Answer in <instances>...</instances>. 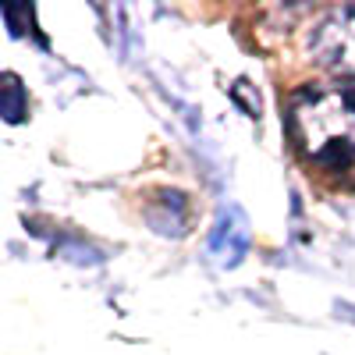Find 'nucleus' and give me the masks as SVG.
I'll use <instances>...</instances> for the list:
<instances>
[{
    "instance_id": "3",
    "label": "nucleus",
    "mask_w": 355,
    "mask_h": 355,
    "mask_svg": "<svg viewBox=\"0 0 355 355\" xmlns=\"http://www.w3.org/2000/svg\"><path fill=\"white\" fill-rule=\"evenodd\" d=\"M210 249L224 259V263H239L249 249V227H245V217L239 210H227L220 214L214 234H210Z\"/></svg>"
},
{
    "instance_id": "2",
    "label": "nucleus",
    "mask_w": 355,
    "mask_h": 355,
    "mask_svg": "<svg viewBox=\"0 0 355 355\" xmlns=\"http://www.w3.org/2000/svg\"><path fill=\"white\" fill-rule=\"evenodd\" d=\"M313 53L320 64L355 71V4L323 15L313 33Z\"/></svg>"
},
{
    "instance_id": "4",
    "label": "nucleus",
    "mask_w": 355,
    "mask_h": 355,
    "mask_svg": "<svg viewBox=\"0 0 355 355\" xmlns=\"http://www.w3.org/2000/svg\"><path fill=\"white\" fill-rule=\"evenodd\" d=\"M25 114H28V96H25L21 78L0 71V117L18 125V121H25Z\"/></svg>"
},
{
    "instance_id": "5",
    "label": "nucleus",
    "mask_w": 355,
    "mask_h": 355,
    "mask_svg": "<svg viewBox=\"0 0 355 355\" xmlns=\"http://www.w3.org/2000/svg\"><path fill=\"white\" fill-rule=\"evenodd\" d=\"M0 15L8 18V25H11L15 36L36 33V25H33V8H28V4H4V8H0Z\"/></svg>"
},
{
    "instance_id": "1",
    "label": "nucleus",
    "mask_w": 355,
    "mask_h": 355,
    "mask_svg": "<svg viewBox=\"0 0 355 355\" xmlns=\"http://www.w3.org/2000/svg\"><path fill=\"white\" fill-rule=\"evenodd\" d=\"M288 132L299 160L338 185L355 189V82L306 85L288 103Z\"/></svg>"
}]
</instances>
